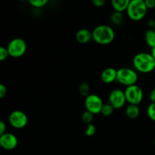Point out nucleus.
Instances as JSON below:
<instances>
[{"mask_svg": "<svg viewBox=\"0 0 155 155\" xmlns=\"http://www.w3.org/2000/svg\"><path fill=\"white\" fill-rule=\"evenodd\" d=\"M133 66L138 71L148 74L155 69V60L152 54L148 52L138 53L133 58Z\"/></svg>", "mask_w": 155, "mask_h": 155, "instance_id": "nucleus-1", "label": "nucleus"}, {"mask_svg": "<svg viewBox=\"0 0 155 155\" xmlns=\"http://www.w3.org/2000/svg\"><path fill=\"white\" fill-rule=\"evenodd\" d=\"M93 40L99 45H106L111 43L115 38V33L111 27L105 24L98 25L92 30Z\"/></svg>", "mask_w": 155, "mask_h": 155, "instance_id": "nucleus-2", "label": "nucleus"}, {"mask_svg": "<svg viewBox=\"0 0 155 155\" xmlns=\"http://www.w3.org/2000/svg\"><path fill=\"white\" fill-rule=\"evenodd\" d=\"M147 11L148 8L144 0H133L130 1L127 12L132 21H139L145 18Z\"/></svg>", "mask_w": 155, "mask_h": 155, "instance_id": "nucleus-3", "label": "nucleus"}, {"mask_svg": "<svg viewBox=\"0 0 155 155\" xmlns=\"http://www.w3.org/2000/svg\"><path fill=\"white\" fill-rule=\"evenodd\" d=\"M138 80V74L133 69L129 68H122L117 70V81L127 87L136 85Z\"/></svg>", "mask_w": 155, "mask_h": 155, "instance_id": "nucleus-4", "label": "nucleus"}, {"mask_svg": "<svg viewBox=\"0 0 155 155\" xmlns=\"http://www.w3.org/2000/svg\"><path fill=\"white\" fill-rule=\"evenodd\" d=\"M27 43L21 38H15L10 41L7 46L9 56L13 58H20L25 54L27 51Z\"/></svg>", "mask_w": 155, "mask_h": 155, "instance_id": "nucleus-5", "label": "nucleus"}, {"mask_svg": "<svg viewBox=\"0 0 155 155\" xmlns=\"http://www.w3.org/2000/svg\"><path fill=\"white\" fill-rule=\"evenodd\" d=\"M124 92L127 101L130 104L139 105L143 99V91L137 85L128 86L126 88Z\"/></svg>", "mask_w": 155, "mask_h": 155, "instance_id": "nucleus-6", "label": "nucleus"}, {"mask_svg": "<svg viewBox=\"0 0 155 155\" xmlns=\"http://www.w3.org/2000/svg\"><path fill=\"white\" fill-rule=\"evenodd\" d=\"M104 104L101 97L95 94H90L85 98V107L86 110L93 114H100Z\"/></svg>", "mask_w": 155, "mask_h": 155, "instance_id": "nucleus-7", "label": "nucleus"}, {"mask_svg": "<svg viewBox=\"0 0 155 155\" xmlns=\"http://www.w3.org/2000/svg\"><path fill=\"white\" fill-rule=\"evenodd\" d=\"M8 122L10 125L15 129H23L27 126L28 118L27 114L21 110H14L8 117Z\"/></svg>", "mask_w": 155, "mask_h": 155, "instance_id": "nucleus-8", "label": "nucleus"}, {"mask_svg": "<svg viewBox=\"0 0 155 155\" xmlns=\"http://www.w3.org/2000/svg\"><path fill=\"white\" fill-rule=\"evenodd\" d=\"M127 102L124 91L116 89L110 92L109 95V103L114 109H120L123 107Z\"/></svg>", "mask_w": 155, "mask_h": 155, "instance_id": "nucleus-9", "label": "nucleus"}, {"mask_svg": "<svg viewBox=\"0 0 155 155\" xmlns=\"http://www.w3.org/2000/svg\"><path fill=\"white\" fill-rule=\"evenodd\" d=\"M18 139L14 134L5 133L0 136V145L5 150H13L18 146Z\"/></svg>", "mask_w": 155, "mask_h": 155, "instance_id": "nucleus-10", "label": "nucleus"}, {"mask_svg": "<svg viewBox=\"0 0 155 155\" xmlns=\"http://www.w3.org/2000/svg\"><path fill=\"white\" fill-rule=\"evenodd\" d=\"M117 70L114 68H107L103 70L101 74V79L104 83H111L117 80Z\"/></svg>", "mask_w": 155, "mask_h": 155, "instance_id": "nucleus-11", "label": "nucleus"}, {"mask_svg": "<svg viewBox=\"0 0 155 155\" xmlns=\"http://www.w3.org/2000/svg\"><path fill=\"white\" fill-rule=\"evenodd\" d=\"M76 39L80 44H86L93 39L92 32L87 29H80L76 33Z\"/></svg>", "mask_w": 155, "mask_h": 155, "instance_id": "nucleus-12", "label": "nucleus"}, {"mask_svg": "<svg viewBox=\"0 0 155 155\" xmlns=\"http://www.w3.org/2000/svg\"><path fill=\"white\" fill-rule=\"evenodd\" d=\"M130 2V0H112L111 5L115 12L122 13L124 11L127 10Z\"/></svg>", "mask_w": 155, "mask_h": 155, "instance_id": "nucleus-13", "label": "nucleus"}, {"mask_svg": "<svg viewBox=\"0 0 155 155\" xmlns=\"http://www.w3.org/2000/svg\"><path fill=\"white\" fill-rule=\"evenodd\" d=\"M140 110L138 105L135 104H129L126 109V114L130 119H136L139 116Z\"/></svg>", "mask_w": 155, "mask_h": 155, "instance_id": "nucleus-14", "label": "nucleus"}, {"mask_svg": "<svg viewBox=\"0 0 155 155\" xmlns=\"http://www.w3.org/2000/svg\"><path fill=\"white\" fill-rule=\"evenodd\" d=\"M145 42L151 49L155 48V30L154 29H149L145 32Z\"/></svg>", "mask_w": 155, "mask_h": 155, "instance_id": "nucleus-15", "label": "nucleus"}, {"mask_svg": "<svg viewBox=\"0 0 155 155\" xmlns=\"http://www.w3.org/2000/svg\"><path fill=\"white\" fill-rule=\"evenodd\" d=\"M110 21L114 24L117 26H119L122 24L123 21H124V15L123 13L120 12H114L110 16Z\"/></svg>", "mask_w": 155, "mask_h": 155, "instance_id": "nucleus-16", "label": "nucleus"}, {"mask_svg": "<svg viewBox=\"0 0 155 155\" xmlns=\"http://www.w3.org/2000/svg\"><path fill=\"white\" fill-rule=\"evenodd\" d=\"M89 91H90V86L86 82H83L79 86V92H80V95L83 97H87L89 95Z\"/></svg>", "mask_w": 155, "mask_h": 155, "instance_id": "nucleus-17", "label": "nucleus"}, {"mask_svg": "<svg viewBox=\"0 0 155 155\" xmlns=\"http://www.w3.org/2000/svg\"><path fill=\"white\" fill-rule=\"evenodd\" d=\"M114 108L113 107V106L108 103V104H104L102 109H101V114L104 117H109L114 113Z\"/></svg>", "mask_w": 155, "mask_h": 155, "instance_id": "nucleus-18", "label": "nucleus"}, {"mask_svg": "<svg viewBox=\"0 0 155 155\" xmlns=\"http://www.w3.org/2000/svg\"><path fill=\"white\" fill-rule=\"evenodd\" d=\"M82 121H83L84 124H86L87 125L92 124V120L94 119V114H92L91 112L88 111V110H86L82 114Z\"/></svg>", "mask_w": 155, "mask_h": 155, "instance_id": "nucleus-19", "label": "nucleus"}, {"mask_svg": "<svg viewBox=\"0 0 155 155\" xmlns=\"http://www.w3.org/2000/svg\"><path fill=\"white\" fill-rule=\"evenodd\" d=\"M48 1L46 0H30L29 3L33 7L36 8H40L44 7L47 4Z\"/></svg>", "mask_w": 155, "mask_h": 155, "instance_id": "nucleus-20", "label": "nucleus"}, {"mask_svg": "<svg viewBox=\"0 0 155 155\" xmlns=\"http://www.w3.org/2000/svg\"><path fill=\"white\" fill-rule=\"evenodd\" d=\"M148 116L151 120L155 121V103H151L147 109Z\"/></svg>", "mask_w": 155, "mask_h": 155, "instance_id": "nucleus-21", "label": "nucleus"}, {"mask_svg": "<svg viewBox=\"0 0 155 155\" xmlns=\"http://www.w3.org/2000/svg\"><path fill=\"white\" fill-rule=\"evenodd\" d=\"M95 133H96V128H95V125H93L92 124L87 125L86 131H85V134H86V136L90 137V136H94L95 134Z\"/></svg>", "mask_w": 155, "mask_h": 155, "instance_id": "nucleus-22", "label": "nucleus"}, {"mask_svg": "<svg viewBox=\"0 0 155 155\" xmlns=\"http://www.w3.org/2000/svg\"><path fill=\"white\" fill-rule=\"evenodd\" d=\"M9 56L8 51L5 47H0V61H3Z\"/></svg>", "mask_w": 155, "mask_h": 155, "instance_id": "nucleus-23", "label": "nucleus"}, {"mask_svg": "<svg viewBox=\"0 0 155 155\" xmlns=\"http://www.w3.org/2000/svg\"><path fill=\"white\" fill-rule=\"evenodd\" d=\"M145 2L148 9H153L155 8V0H145Z\"/></svg>", "mask_w": 155, "mask_h": 155, "instance_id": "nucleus-24", "label": "nucleus"}, {"mask_svg": "<svg viewBox=\"0 0 155 155\" xmlns=\"http://www.w3.org/2000/svg\"><path fill=\"white\" fill-rule=\"evenodd\" d=\"M7 94V88L5 86V85L0 84V98H3Z\"/></svg>", "mask_w": 155, "mask_h": 155, "instance_id": "nucleus-25", "label": "nucleus"}, {"mask_svg": "<svg viewBox=\"0 0 155 155\" xmlns=\"http://www.w3.org/2000/svg\"><path fill=\"white\" fill-rule=\"evenodd\" d=\"M92 4H93L95 7L101 8L104 5L105 1H104V0H93V1H92Z\"/></svg>", "mask_w": 155, "mask_h": 155, "instance_id": "nucleus-26", "label": "nucleus"}, {"mask_svg": "<svg viewBox=\"0 0 155 155\" xmlns=\"http://www.w3.org/2000/svg\"><path fill=\"white\" fill-rule=\"evenodd\" d=\"M6 124L3 120L0 121V136L6 133Z\"/></svg>", "mask_w": 155, "mask_h": 155, "instance_id": "nucleus-27", "label": "nucleus"}, {"mask_svg": "<svg viewBox=\"0 0 155 155\" xmlns=\"http://www.w3.org/2000/svg\"><path fill=\"white\" fill-rule=\"evenodd\" d=\"M149 98L151 100V103H155V89H152L151 92H150Z\"/></svg>", "mask_w": 155, "mask_h": 155, "instance_id": "nucleus-28", "label": "nucleus"}, {"mask_svg": "<svg viewBox=\"0 0 155 155\" xmlns=\"http://www.w3.org/2000/svg\"><path fill=\"white\" fill-rule=\"evenodd\" d=\"M148 26H149L150 27H151V29H154V26H155V21L154 20H153V19H151V20H149V21H148Z\"/></svg>", "mask_w": 155, "mask_h": 155, "instance_id": "nucleus-29", "label": "nucleus"}, {"mask_svg": "<svg viewBox=\"0 0 155 155\" xmlns=\"http://www.w3.org/2000/svg\"><path fill=\"white\" fill-rule=\"evenodd\" d=\"M151 54H152V56H153V57H154V60H155V48H152V49H151Z\"/></svg>", "mask_w": 155, "mask_h": 155, "instance_id": "nucleus-30", "label": "nucleus"}, {"mask_svg": "<svg viewBox=\"0 0 155 155\" xmlns=\"http://www.w3.org/2000/svg\"><path fill=\"white\" fill-rule=\"evenodd\" d=\"M154 146H155V139H154Z\"/></svg>", "mask_w": 155, "mask_h": 155, "instance_id": "nucleus-31", "label": "nucleus"}, {"mask_svg": "<svg viewBox=\"0 0 155 155\" xmlns=\"http://www.w3.org/2000/svg\"><path fill=\"white\" fill-rule=\"evenodd\" d=\"M154 30H155V26H154Z\"/></svg>", "mask_w": 155, "mask_h": 155, "instance_id": "nucleus-32", "label": "nucleus"}]
</instances>
